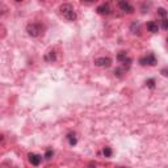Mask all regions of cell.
I'll return each instance as SVG.
<instances>
[{"instance_id": "cell-20", "label": "cell", "mask_w": 168, "mask_h": 168, "mask_svg": "<svg viewBox=\"0 0 168 168\" xmlns=\"http://www.w3.org/2000/svg\"><path fill=\"white\" fill-rule=\"evenodd\" d=\"M16 2H23V0H16Z\"/></svg>"}, {"instance_id": "cell-14", "label": "cell", "mask_w": 168, "mask_h": 168, "mask_svg": "<svg viewBox=\"0 0 168 168\" xmlns=\"http://www.w3.org/2000/svg\"><path fill=\"white\" fill-rule=\"evenodd\" d=\"M53 155H54L53 151H51V150H47V151H46V154H45V158L49 160V159H51V158H53Z\"/></svg>"}, {"instance_id": "cell-11", "label": "cell", "mask_w": 168, "mask_h": 168, "mask_svg": "<svg viewBox=\"0 0 168 168\" xmlns=\"http://www.w3.org/2000/svg\"><path fill=\"white\" fill-rule=\"evenodd\" d=\"M126 58H128V54H126L125 51H121L120 54H118V55H117V59H118L120 62H125V59H126Z\"/></svg>"}, {"instance_id": "cell-9", "label": "cell", "mask_w": 168, "mask_h": 168, "mask_svg": "<svg viewBox=\"0 0 168 168\" xmlns=\"http://www.w3.org/2000/svg\"><path fill=\"white\" fill-rule=\"evenodd\" d=\"M45 59L47 61V62H53V61H55V53H54V51H49V54H46Z\"/></svg>"}, {"instance_id": "cell-21", "label": "cell", "mask_w": 168, "mask_h": 168, "mask_svg": "<svg viewBox=\"0 0 168 168\" xmlns=\"http://www.w3.org/2000/svg\"><path fill=\"white\" fill-rule=\"evenodd\" d=\"M167 44H168V38H167Z\"/></svg>"}, {"instance_id": "cell-1", "label": "cell", "mask_w": 168, "mask_h": 168, "mask_svg": "<svg viewBox=\"0 0 168 168\" xmlns=\"http://www.w3.org/2000/svg\"><path fill=\"white\" fill-rule=\"evenodd\" d=\"M59 12L63 17L68 21H74L76 19V13H75V9L71 4H62L59 7Z\"/></svg>"}, {"instance_id": "cell-12", "label": "cell", "mask_w": 168, "mask_h": 168, "mask_svg": "<svg viewBox=\"0 0 168 168\" xmlns=\"http://www.w3.org/2000/svg\"><path fill=\"white\" fill-rule=\"evenodd\" d=\"M68 142H70V145L71 146H74V145H76V138H75L74 134H68Z\"/></svg>"}, {"instance_id": "cell-15", "label": "cell", "mask_w": 168, "mask_h": 168, "mask_svg": "<svg viewBox=\"0 0 168 168\" xmlns=\"http://www.w3.org/2000/svg\"><path fill=\"white\" fill-rule=\"evenodd\" d=\"M146 84H147V86H149L150 88H154V87H155V82L152 80V79H149V80H147V83H146Z\"/></svg>"}, {"instance_id": "cell-18", "label": "cell", "mask_w": 168, "mask_h": 168, "mask_svg": "<svg viewBox=\"0 0 168 168\" xmlns=\"http://www.w3.org/2000/svg\"><path fill=\"white\" fill-rule=\"evenodd\" d=\"M162 74L164 75V76H168V70L167 68H164V70H162Z\"/></svg>"}, {"instance_id": "cell-7", "label": "cell", "mask_w": 168, "mask_h": 168, "mask_svg": "<svg viewBox=\"0 0 168 168\" xmlns=\"http://www.w3.org/2000/svg\"><path fill=\"white\" fill-rule=\"evenodd\" d=\"M96 11H97L100 15H109L110 13V7H109V4H103V5L97 7Z\"/></svg>"}, {"instance_id": "cell-8", "label": "cell", "mask_w": 168, "mask_h": 168, "mask_svg": "<svg viewBox=\"0 0 168 168\" xmlns=\"http://www.w3.org/2000/svg\"><path fill=\"white\" fill-rule=\"evenodd\" d=\"M147 29H149V32H151V33H158L159 26L155 21H149V23H147Z\"/></svg>"}, {"instance_id": "cell-13", "label": "cell", "mask_w": 168, "mask_h": 168, "mask_svg": "<svg viewBox=\"0 0 168 168\" xmlns=\"http://www.w3.org/2000/svg\"><path fill=\"white\" fill-rule=\"evenodd\" d=\"M103 152H104V156H105V158H110V156H112V150H110V147H105Z\"/></svg>"}, {"instance_id": "cell-10", "label": "cell", "mask_w": 168, "mask_h": 168, "mask_svg": "<svg viewBox=\"0 0 168 168\" xmlns=\"http://www.w3.org/2000/svg\"><path fill=\"white\" fill-rule=\"evenodd\" d=\"M139 30H141L139 24H138V23H134V24L131 25V32L134 33V34H139Z\"/></svg>"}, {"instance_id": "cell-4", "label": "cell", "mask_w": 168, "mask_h": 168, "mask_svg": "<svg viewBox=\"0 0 168 168\" xmlns=\"http://www.w3.org/2000/svg\"><path fill=\"white\" fill-rule=\"evenodd\" d=\"M95 65L99 66V67H110L112 59H110V58L101 57V58H97V59H95Z\"/></svg>"}, {"instance_id": "cell-19", "label": "cell", "mask_w": 168, "mask_h": 168, "mask_svg": "<svg viewBox=\"0 0 168 168\" xmlns=\"http://www.w3.org/2000/svg\"><path fill=\"white\" fill-rule=\"evenodd\" d=\"M83 2H87V3H93V2H96V0H83Z\"/></svg>"}, {"instance_id": "cell-6", "label": "cell", "mask_w": 168, "mask_h": 168, "mask_svg": "<svg viewBox=\"0 0 168 168\" xmlns=\"http://www.w3.org/2000/svg\"><path fill=\"white\" fill-rule=\"evenodd\" d=\"M29 162H30L33 166H40L41 156H40V155H37V154H29Z\"/></svg>"}, {"instance_id": "cell-5", "label": "cell", "mask_w": 168, "mask_h": 168, "mask_svg": "<svg viewBox=\"0 0 168 168\" xmlns=\"http://www.w3.org/2000/svg\"><path fill=\"white\" fill-rule=\"evenodd\" d=\"M118 5L121 8V11H124L125 13H133V12H134V8L130 5V4L126 2V0H120Z\"/></svg>"}, {"instance_id": "cell-16", "label": "cell", "mask_w": 168, "mask_h": 168, "mask_svg": "<svg viewBox=\"0 0 168 168\" xmlns=\"http://www.w3.org/2000/svg\"><path fill=\"white\" fill-rule=\"evenodd\" d=\"M158 13L160 15V16H166V9H164V8H159V9H158Z\"/></svg>"}, {"instance_id": "cell-17", "label": "cell", "mask_w": 168, "mask_h": 168, "mask_svg": "<svg viewBox=\"0 0 168 168\" xmlns=\"http://www.w3.org/2000/svg\"><path fill=\"white\" fill-rule=\"evenodd\" d=\"M163 28H164L166 30H168V20H164V21H163Z\"/></svg>"}, {"instance_id": "cell-3", "label": "cell", "mask_w": 168, "mask_h": 168, "mask_svg": "<svg viewBox=\"0 0 168 168\" xmlns=\"http://www.w3.org/2000/svg\"><path fill=\"white\" fill-rule=\"evenodd\" d=\"M141 65H149V66H155L156 65V58H155L154 54H149V55H146L145 58H141Z\"/></svg>"}, {"instance_id": "cell-2", "label": "cell", "mask_w": 168, "mask_h": 168, "mask_svg": "<svg viewBox=\"0 0 168 168\" xmlns=\"http://www.w3.org/2000/svg\"><path fill=\"white\" fill-rule=\"evenodd\" d=\"M26 32H28V34L32 36V37H38L44 33V25L40 24V23L29 24L26 26Z\"/></svg>"}]
</instances>
